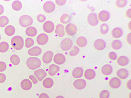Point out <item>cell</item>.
Returning a JSON list of instances; mask_svg holds the SVG:
<instances>
[{
  "mask_svg": "<svg viewBox=\"0 0 131 98\" xmlns=\"http://www.w3.org/2000/svg\"><path fill=\"white\" fill-rule=\"evenodd\" d=\"M33 22V20L30 16L24 15L21 16L19 20V22L20 26L25 28L31 25Z\"/></svg>",
  "mask_w": 131,
  "mask_h": 98,
  "instance_id": "3957f363",
  "label": "cell"
},
{
  "mask_svg": "<svg viewBox=\"0 0 131 98\" xmlns=\"http://www.w3.org/2000/svg\"><path fill=\"white\" fill-rule=\"evenodd\" d=\"M42 50L39 47L35 46L29 49L28 51L29 55L31 56H37L41 53Z\"/></svg>",
  "mask_w": 131,
  "mask_h": 98,
  "instance_id": "e0dca14e",
  "label": "cell"
},
{
  "mask_svg": "<svg viewBox=\"0 0 131 98\" xmlns=\"http://www.w3.org/2000/svg\"><path fill=\"white\" fill-rule=\"evenodd\" d=\"M4 12V8L2 5H0V15L3 14Z\"/></svg>",
  "mask_w": 131,
  "mask_h": 98,
  "instance_id": "816d5d0a",
  "label": "cell"
},
{
  "mask_svg": "<svg viewBox=\"0 0 131 98\" xmlns=\"http://www.w3.org/2000/svg\"><path fill=\"white\" fill-rule=\"evenodd\" d=\"M126 15L128 18H131V8L129 9L127 11Z\"/></svg>",
  "mask_w": 131,
  "mask_h": 98,
  "instance_id": "681fc988",
  "label": "cell"
},
{
  "mask_svg": "<svg viewBox=\"0 0 131 98\" xmlns=\"http://www.w3.org/2000/svg\"><path fill=\"white\" fill-rule=\"evenodd\" d=\"M76 43L79 47H83L86 46L87 44V41L84 37L81 36L77 39L76 40Z\"/></svg>",
  "mask_w": 131,
  "mask_h": 98,
  "instance_id": "f1b7e54d",
  "label": "cell"
},
{
  "mask_svg": "<svg viewBox=\"0 0 131 98\" xmlns=\"http://www.w3.org/2000/svg\"><path fill=\"white\" fill-rule=\"evenodd\" d=\"M29 78L32 81L33 83L34 84H37L38 81L34 76L33 75H31L29 76Z\"/></svg>",
  "mask_w": 131,
  "mask_h": 98,
  "instance_id": "bcb514c9",
  "label": "cell"
},
{
  "mask_svg": "<svg viewBox=\"0 0 131 98\" xmlns=\"http://www.w3.org/2000/svg\"><path fill=\"white\" fill-rule=\"evenodd\" d=\"M9 23L8 18L4 16L0 17V27H4Z\"/></svg>",
  "mask_w": 131,
  "mask_h": 98,
  "instance_id": "e575fe53",
  "label": "cell"
},
{
  "mask_svg": "<svg viewBox=\"0 0 131 98\" xmlns=\"http://www.w3.org/2000/svg\"><path fill=\"white\" fill-rule=\"evenodd\" d=\"M108 57L111 59L112 60H115L116 59L117 56L115 52H112L109 53Z\"/></svg>",
  "mask_w": 131,
  "mask_h": 98,
  "instance_id": "7bdbcfd3",
  "label": "cell"
},
{
  "mask_svg": "<svg viewBox=\"0 0 131 98\" xmlns=\"http://www.w3.org/2000/svg\"><path fill=\"white\" fill-rule=\"evenodd\" d=\"M60 70V67L55 64H52L49 68L48 73L51 76L55 75Z\"/></svg>",
  "mask_w": 131,
  "mask_h": 98,
  "instance_id": "7402d4cb",
  "label": "cell"
},
{
  "mask_svg": "<svg viewBox=\"0 0 131 98\" xmlns=\"http://www.w3.org/2000/svg\"><path fill=\"white\" fill-rule=\"evenodd\" d=\"M26 35L29 36L33 37L37 34V29L33 27H30L26 29Z\"/></svg>",
  "mask_w": 131,
  "mask_h": 98,
  "instance_id": "cb8c5ba5",
  "label": "cell"
},
{
  "mask_svg": "<svg viewBox=\"0 0 131 98\" xmlns=\"http://www.w3.org/2000/svg\"><path fill=\"white\" fill-rule=\"evenodd\" d=\"M1 34H0V40H1Z\"/></svg>",
  "mask_w": 131,
  "mask_h": 98,
  "instance_id": "11a10c76",
  "label": "cell"
},
{
  "mask_svg": "<svg viewBox=\"0 0 131 98\" xmlns=\"http://www.w3.org/2000/svg\"><path fill=\"white\" fill-rule=\"evenodd\" d=\"M56 2L57 4L59 6H62L66 3V1H56Z\"/></svg>",
  "mask_w": 131,
  "mask_h": 98,
  "instance_id": "7dc6e473",
  "label": "cell"
},
{
  "mask_svg": "<svg viewBox=\"0 0 131 98\" xmlns=\"http://www.w3.org/2000/svg\"><path fill=\"white\" fill-rule=\"evenodd\" d=\"M6 79L5 75L3 73H0V83H4Z\"/></svg>",
  "mask_w": 131,
  "mask_h": 98,
  "instance_id": "f6af8a7d",
  "label": "cell"
},
{
  "mask_svg": "<svg viewBox=\"0 0 131 98\" xmlns=\"http://www.w3.org/2000/svg\"><path fill=\"white\" fill-rule=\"evenodd\" d=\"M73 42L69 38L64 39L61 41L60 46L61 49L63 51H66L70 50L73 45Z\"/></svg>",
  "mask_w": 131,
  "mask_h": 98,
  "instance_id": "277c9868",
  "label": "cell"
},
{
  "mask_svg": "<svg viewBox=\"0 0 131 98\" xmlns=\"http://www.w3.org/2000/svg\"><path fill=\"white\" fill-rule=\"evenodd\" d=\"M65 30L67 34L70 36H72L77 32V29L74 24L70 23L67 25L66 27Z\"/></svg>",
  "mask_w": 131,
  "mask_h": 98,
  "instance_id": "8992f818",
  "label": "cell"
},
{
  "mask_svg": "<svg viewBox=\"0 0 131 98\" xmlns=\"http://www.w3.org/2000/svg\"><path fill=\"white\" fill-rule=\"evenodd\" d=\"M80 51V49L76 46H74L72 48L70 53V55L72 57L77 55Z\"/></svg>",
  "mask_w": 131,
  "mask_h": 98,
  "instance_id": "8d00e7d4",
  "label": "cell"
},
{
  "mask_svg": "<svg viewBox=\"0 0 131 98\" xmlns=\"http://www.w3.org/2000/svg\"><path fill=\"white\" fill-rule=\"evenodd\" d=\"M87 21L89 24L92 26H96L99 22L96 15L94 13H92L89 15L87 17Z\"/></svg>",
  "mask_w": 131,
  "mask_h": 98,
  "instance_id": "52a82bcc",
  "label": "cell"
},
{
  "mask_svg": "<svg viewBox=\"0 0 131 98\" xmlns=\"http://www.w3.org/2000/svg\"><path fill=\"white\" fill-rule=\"evenodd\" d=\"M10 60L12 63L15 65H17L20 62V59L19 57L16 54H14L10 57Z\"/></svg>",
  "mask_w": 131,
  "mask_h": 98,
  "instance_id": "836d02e7",
  "label": "cell"
},
{
  "mask_svg": "<svg viewBox=\"0 0 131 98\" xmlns=\"http://www.w3.org/2000/svg\"><path fill=\"white\" fill-rule=\"evenodd\" d=\"M43 30L46 33H50L54 30V25L52 21H48L46 22L43 26Z\"/></svg>",
  "mask_w": 131,
  "mask_h": 98,
  "instance_id": "30bf717a",
  "label": "cell"
},
{
  "mask_svg": "<svg viewBox=\"0 0 131 98\" xmlns=\"http://www.w3.org/2000/svg\"><path fill=\"white\" fill-rule=\"evenodd\" d=\"M32 84L31 82L28 79H25L21 82L20 86L22 89L24 90L27 91L32 88Z\"/></svg>",
  "mask_w": 131,
  "mask_h": 98,
  "instance_id": "2e32d148",
  "label": "cell"
},
{
  "mask_svg": "<svg viewBox=\"0 0 131 98\" xmlns=\"http://www.w3.org/2000/svg\"><path fill=\"white\" fill-rule=\"evenodd\" d=\"M70 19V17L68 15L64 14L61 17L60 21L62 23L65 24L69 22Z\"/></svg>",
  "mask_w": 131,
  "mask_h": 98,
  "instance_id": "d590c367",
  "label": "cell"
},
{
  "mask_svg": "<svg viewBox=\"0 0 131 98\" xmlns=\"http://www.w3.org/2000/svg\"><path fill=\"white\" fill-rule=\"evenodd\" d=\"M23 5L21 2L19 1H15L12 4L13 9L16 11L20 10L22 7Z\"/></svg>",
  "mask_w": 131,
  "mask_h": 98,
  "instance_id": "d6a6232c",
  "label": "cell"
},
{
  "mask_svg": "<svg viewBox=\"0 0 131 98\" xmlns=\"http://www.w3.org/2000/svg\"><path fill=\"white\" fill-rule=\"evenodd\" d=\"M94 46L96 50L101 51L105 48L106 47V44L104 40L99 39L95 41L94 43Z\"/></svg>",
  "mask_w": 131,
  "mask_h": 98,
  "instance_id": "ba28073f",
  "label": "cell"
},
{
  "mask_svg": "<svg viewBox=\"0 0 131 98\" xmlns=\"http://www.w3.org/2000/svg\"><path fill=\"white\" fill-rule=\"evenodd\" d=\"M110 93L107 90H104L101 92L100 94V98H109Z\"/></svg>",
  "mask_w": 131,
  "mask_h": 98,
  "instance_id": "60d3db41",
  "label": "cell"
},
{
  "mask_svg": "<svg viewBox=\"0 0 131 98\" xmlns=\"http://www.w3.org/2000/svg\"><path fill=\"white\" fill-rule=\"evenodd\" d=\"M5 32L7 35L11 36L14 34L15 32V29L13 26L9 25L5 28Z\"/></svg>",
  "mask_w": 131,
  "mask_h": 98,
  "instance_id": "83f0119b",
  "label": "cell"
},
{
  "mask_svg": "<svg viewBox=\"0 0 131 98\" xmlns=\"http://www.w3.org/2000/svg\"><path fill=\"white\" fill-rule=\"evenodd\" d=\"M108 30V27L107 25L105 24H103L101 26L100 31L101 33L105 35L107 33Z\"/></svg>",
  "mask_w": 131,
  "mask_h": 98,
  "instance_id": "ab89813d",
  "label": "cell"
},
{
  "mask_svg": "<svg viewBox=\"0 0 131 98\" xmlns=\"http://www.w3.org/2000/svg\"><path fill=\"white\" fill-rule=\"evenodd\" d=\"M123 34L122 29L119 28H116L113 29L112 32V34L114 38H118L121 37Z\"/></svg>",
  "mask_w": 131,
  "mask_h": 98,
  "instance_id": "d4e9b609",
  "label": "cell"
},
{
  "mask_svg": "<svg viewBox=\"0 0 131 98\" xmlns=\"http://www.w3.org/2000/svg\"><path fill=\"white\" fill-rule=\"evenodd\" d=\"M6 65L5 62H0V72L4 71L6 69Z\"/></svg>",
  "mask_w": 131,
  "mask_h": 98,
  "instance_id": "ee69618b",
  "label": "cell"
},
{
  "mask_svg": "<svg viewBox=\"0 0 131 98\" xmlns=\"http://www.w3.org/2000/svg\"><path fill=\"white\" fill-rule=\"evenodd\" d=\"M117 62L118 64L120 66H125L128 63L129 60L127 57L122 56L118 58Z\"/></svg>",
  "mask_w": 131,
  "mask_h": 98,
  "instance_id": "4316f807",
  "label": "cell"
},
{
  "mask_svg": "<svg viewBox=\"0 0 131 98\" xmlns=\"http://www.w3.org/2000/svg\"><path fill=\"white\" fill-rule=\"evenodd\" d=\"M73 85L76 89L81 90L85 88L86 82L84 80L80 79L75 80L73 83Z\"/></svg>",
  "mask_w": 131,
  "mask_h": 98,
  "instance_id": "8fae6325",
  "label": "cell"
},
{
  "mask_svg": "<svg viewBox=\"0 0 131 98\" xmlns=\"http://www.w3.org/2000/svg\"><path fill=\"white\" fill-rule=\"evenodd\" d=\"M127 3V1L126 0H118L116 2V5L117 7L118 8H121L124 7L126 5Z\"/></svg>",
  "mask_w": 131,
  "mask_h": 98,
  "instance_id": "f35d334b",
  "label": "cell"
},
{
  "mask_svg": "<svg viewBox=\"0 0 131 98\" xmlns=\"http://www.w3.org/2000/svg\"><path fill=\"white\" fill-rule=\"evenodd\" d=\"M111 46L113 49L117 50L121 48L122 45L121 41L118 40H115L113 42Z\"/></svg>",
  "mask_w": 131,
  "mask_h": 98,
  "instance_id": "4dcf8cb0",
  "label": "cell"
},
{
  "mask_svg": "<svg viewBox=\"0 0 131 98\" xmlns=\"http://www.w3.org/2000/svg\"><path fill=\"white\" fill-rule=\"evenodd\" d=\"M39 98H49V97L47 94L42 93L40 95Z\"/></svg>",
  "mask_w": 131,
  "mask_h": 98,
  "instance_id": "c3c4849f",
  "label": "cell"
},
{
  "mask_svg": "<svg viewBox=\"0 0 131 98\" xmlns=\"http://www.w3.org/2000/svg\"><path fill=\"white\" fill-rule=\"evenodd\" d=\"M55 4L51 2H47L45 3L43 6V9L45 11L48 13L53 12L55 9Z\"/></svg>",
  "mask_w": 131,
  "mask_h": 98,
  "instance_id": "5b68a950",
  "label": "cell"
},
{
  "mask_svg": "<svg viewBox=\"0 0 131 98\" xmlns=\"http://www.w3.org/2000/svg\"><path fill=\"white\" fill-rule=\"evenodd\" d=\"M25 46L27 48H29L33 46L34 44V41L32 39L28 38L25 40Z\"/></svg>",
  "mask_w": 131,
  "mask_h": 98,
  "instance_id": "74e56055",
  "label": "cell"
},
{
  "mask_svg": "<svg viewBox=\"0 0 131 98\" xmlns=\"http://www.w3.org/2000/svg\"><path fill=\"white\" fill-rule=\"evenodd\" d=\"M9 48V45L7 42H3L0 43V52H5L8 50Z\"/></svg>",
  "mask_w": 131,
  "mask_h": 98,
  "instance_id": "1f68e13d",
  "label": "cell"
},
{
  "mask_svg": "<svg viewBox=\"0 0 131 98\" xmlns=\"http://www.w3.org/2000/svg\"><path fill=\"white\" fill-rule=\"evenodd\" d=\"M55 33L60 37H63L65 34L64 26L61 24H59L56 27Z\"/></svg>",
  "mask_w": 131,
  "mask_h": 98,
  "instance_id": "484cf974",
  "label": "cell"
},
{
  "mask_svg": "<svg viewBox=\"0 0 131 98\" xmlns=\"http://www.w3.org/2000/svg\"><path fill=\"white\" fill-rule=\"evenodd\" d=\"M84 76L87 79L91 80L95 77L96 73L93 70L89 69H87L85 71Z\"/></svg>",
  "mask_w": 131,
  "mask_h": 98,
  "instance_id": "ffe728a7",
  "label": "cell"
},
{
  "mask_svg": "<svg viewBox=\"0 0 131 98\" xmlns=\"http://www.w3.org/2000/svg\"><path fill=\"white\" fill-rule=\"evenodd\" d=\"M53 54V52L51 51H48L46 52L43 55L42 61L46 64H48L52 60Z\"/></svg>",
  "mask_w": 131,
  "mask_h": 98,
  "instance_id": "5bb4252c",
  "label": "cell"
},
{
  "mask_svg": "<svg viewBox=\"0 0 131 98\" xmlns=\"http://www.w3.org/2000/svg\"><path fill=\"white\" fill-rule=\"evenodd\" d=\"M11 43L13 47L17 50H20L22 48L24 45L23 38L18 36H15L13 38Z\"/></svg>",
  "mask_w": 131,
  "mask_h": 98,
  "instance_id": "7a4b0ae2",
  "label": "cell"
},
{
  "mask_svg": "<svg viewBox=\"0 0 131 98\" xmlns=\"http://www.w3.org/2000/svg\"><path fill=\"white\" fill-rule=\"evenodd\" d=\"M53 84V81L52 79L50 78L45 79L43 82V84L45 88L49 89L51 88Z\"/></svg>",
  "mask_w": 131,
  "mask_h": 98,
  "instance_id": "f546056e",
  "label": "cell"
},
{
  "mask_svg": "<svg viewBox=\"0 0 131 98\" xmlns=\"http://www.w3.org/2000/svg\"><path fill=\"white\" fill-rule=\"evenodd\" d=\"M128 72L126 69H121L117 71L116 75L117 77L122 79L126 78L128 75Z\"/></svg>",
  "mask_w": 131,
  "mask_h": 98,
  "instance_id": "44dd1931",
  "label": "cell"
},
{
  "mask_svg": "<svg viewBox=\"0 0 131 98\" xmlns=\"http://www.w3.org/2000/svg\"><path fill=\"white\" fill-rule=\"evenodd\" d=\"M34 74L40 81H42L47 76L46 72L42 69H39L35 71Z\"/></svg>",
  "mask_w": 131,
  "mask_h": 98,
  "instance_id": "9a60e30c",
  "label": "cell"
},
{
  "mask_svg": "<svg viewBox=\"0 0 131 98\" xmlns=\"http://www.w3.org/2000/svg\"><path fill=\"white\" fill-rule=\"evenodd\" d=\"M56 98H64L63 96H57Z\"/></svg>",
  "mask_w": 131,
  "mask_h": 98,
  "instance_id": "db71d44e",
  "label": "cell"
},
{
  "mask_svg": "<svg viewBox=\"0 0 131 98\" xmlns=\"http://www.w3.org/2000/svg\"><path fill=\"white\" fill-rule=\"evenodd\" d=\"M130 80H129L128 82L127 83V87H128V88L130 90H131V88H130Z\"/></svg>",
  "mask_w": 131,
  "mask_h": 98,
  "instance_id": "f5cc1de1",
  "label": "cell"
},
{
  "mask_svg": "<svg viewBox=\"0 0 131 98\" xmlns=\"http://www.w3.org/2000/svg\"><path fill=\"white\" fill-rule=\"evenodd\" d=\"M66 60L65 56L63 54L58 53L54 56L53 60L54 63L58 65H62L64 64Z\"/></svg>",
  "mask_w": 131,
  "mask_h": 98,
  "instance_id": "4fadbf2b",
  "label": "cell"
},
{
  "mask_svg": "<svg viewBox=\"0 0 131 98\" xmlns=\"http://www.w3.org/2000/svg\"><path fill=\"white\" fill-rule=\"evenodd\" d=\"M49 38L47 35L44 33H42L38 36L37 41L39 45H43L46 44Z\"/></svg>",
  "mask_w": 131,
  "mask_h": 98,
  "instance_id": "9c48e42d",
  "label": "cell"
},
{
  "mask_svg": "<svg viewBox=\"0 0 131 98\" xmlns=\"http://www.w3.org/2000/svg\"><path fill=\"white\" fill-rule=\"evenodd\" d=\"M99 20L102 22H105L110 18V14L106 11L103 10L100 12L98 15Z\"/></svg>",
  "mask_w": 131,
  "mask_h": 98,
  "instance_id": "ac0fdd59",
  "label": "cell"
},
{
  "mask_svg": "<svg viewBox=\"0 0 131 98\" xmlns=\"http://www.w3.org/2000/svg\"><path fill=\"white\" fill-rule=\"evenodd\" d=\"M113 71V68L111 65L109 64L105 65L103 66L101 69L102 74L106 76L110 75Z\"/></svg>",
  "mask_w": 131,
  "mask_h": 98,
  "instance_id": "603a6c76",
  "label": "cell"
},
{
  "mask_svg": "<svg viewBox=\"0 0 131 98\" xmlns=\"http://www.w3.org/2000/svg\"><path fill=\"white\" fill-rule=\"evenodd\" d=\"M28 67L30 69L34 70L39 68L41 65L40 59L36 57H31L28 58L26 62Z\"/></svg>",
  "mask_w": 131,
  "mask_h": 98,
  "instance_id": "6da1fadb",
  "label": "cell"
},
{
  "mask_svg": "<svg viewBox=\"0 0 131 98\" xmlns=\"http://www.w3.org/2000/svg\"><path fill=\"white\" fill-rule=\"evenodd\" d=\"M126 39L127 42L129 44L131 45V33L127 35Z\"/></svg>",
  "mask_w": 131,
  "mask_h": 98,
  "instance_id": "f907efd6",
  "label": "cell"
},
{
  "mask_svg": "<svg viewBox=\"0 0 131 98\" xmlns=\"http://www.w3.org/2000/svg\"><path fill=\"white\" fill-rule=\"evenodd\" d=\"M46 19L45 16L42 15H39L37 17V19L39 22L42 23L45 21Z\"/></svg>",
  "mask_w": 131,
  "mask_h": 98,
  "instance_id": "b9f144b4",
  "label": "cell"
},
{
  "mask_svg": "<svg viewBox=\"0 0 131 98\" xmlns=\"http://www.w3.org/2000/svg\"><path fill=\"white\" fill-rule=\"evenodd\" d=\"M121 82L117 78L114 77L111 79L109 82V84L112 88L116 89L121 85Z\"/></svg>",
  "mask_w": 131,
  "mask_h": 98,
  "instance_id": "7c38bea8",
  "label": "cell"
},
{
  "mask_svg": "<svg viewBox=\"0 0 131 98\" xmlns=\"http://www.w3.org/2000/svg\"><path fill=\"white\" fill-rule=\"evenodd\" d=\"M83 70L81 67H77L74 69L72 72L73 77L76 79L81 78L83 75Z\"/></svg>",
  "mask_w": 131,
  "mask_h": 98,
  "instance_id": "d6986e66",
  "label": "cell"
}]
</instances>
